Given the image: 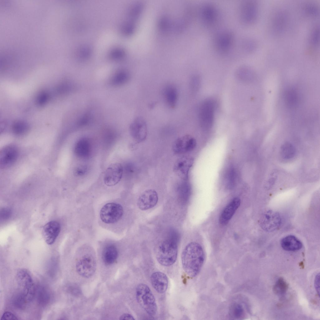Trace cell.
Segmentation results:
<instances>
[{
	"mask_svg": "<svg viewBox=\"0 0 320 320\" xmlns=\"http://www.w3.org/2000/svg\"><path fill=\"white\" fill-rule=\"evenodd\" d=\"M182 267L186 274L191 278L197 276L205 260L202 246L195 242L188 243L183 249L181 256Z\"/></svg>",
	"mask_w": 320,
	"mask_h": 320,
	"instance_id": "6da1fadb",
	"label": "cell"
},
{
	"mask_svg": "<svg viewBox=\"0 0 320 320\" xmlns=\"http://www.w3.org/2000/svg\"><path fill=\"white\" fill-rule=\"evenodd\" d=\"M178 246L176 242L166 240L158 246L155 252L156 258L162 266L169 267L176 262L178 256Z\"/></svg>",
	"mask_w": 320,
	"mask_h": 320,
	"instance_id": "7a4b0ae2",
	"label": "cell"
},
{
	"mask_svg": "<svg viewBox=\"0 0 320 320\" xmlns=\"http://www.w3.org/2000/svg\"><path fill=\"white\" fill-rule=\"evenodd\" d=\"M137 302L149 315H155L157 311V305L155 297L149 287L146 284H138L136 289Z\"/></svg>",
	"mask_w": 320,
	"mask_h": 320,
	"instance_id": "3957f363",
	"label": "cell"
},
{
	"mask_svg": "<svg viewBox=\"0 0 320 320\" xmlns=\"http://www.w3.org/2000/svg\"><path fill=\"white\" fill-rule=\"evenodd\" d=\"M16 280L20 290V294L28 303L34 298L35 289L32 278L29 272L25 269H21L17 272Z\"/></svg>",
	"mask_w": 320,
	"mask_h": 320,
	"instance_id": "277c9868",
	"label": "cell"
},
{
	"mask_svg": "<svg viewBox=\"0 0 320 320\" xmlns=\"http://www.w3.org/2000/svg\"><path fill=\"white\" fill-rule=\"evenodd\" d=\"M258 13L257 3L254 1H244L240 4L238 15L242 24L251 25L257 19Z\"/></svg>",
	"mask_w": 320,
	"mask_h": 320,
	"instance_id": "5b68a950",
	"label": "cell"
},
{
	"mask_svg": "<svg viewBox=\"0 0 320 320\" xmlns=\"http://www.w3.org/2000/svg\"><path fill=\"white\" fill-rule=\"evenodd\" d=\"M234 41V35L231 31L224 30L219 32L214 38V49L220 54H226L231 50Z\"/></svg>",
	"mask_w": 320,
	"mask_h": 320,
	"instance_id": "8992f818",
	"label": "cell"
},
{
	"mask_svg": "<svg viewBox=\"0 0 320 320\" xmlns=\"http://www.w3.org/2000/svg\"><path fill=\"white\" fill-rule=\"evenodd\" d=\"M123 212V208L121 205L113 202L108 203L101 208L100 217L102 221L106 223H113L121 219Z\"/></svg>",
	"mask_w": 320,
	"mask_h": 320,
	"instance_id": "52a82bcc",
	"label": "cell"
},
{
	"mask_svg": "<svg viewBox=\"0 0 320 320\" xmlns=\"http://www.w3.org/2000/svg\"><path fill=\"white\" fill-rule=\"evenodd\" d=\"M282 219L278 212L271 210L265 211L261 215L260 224L261 228L267 232H272L281 225Z\"/></svg>",
	"mask_w": 320,
	"mask_h": 320,
	"instance_id": "ba28073f",
	"label": "cell"
},
{
	"mask_svg": "<svg viewBox=\"0 0 320 320\" xmlns=\"http://www.w3.org/2000/svg\"><path fill=\"white\" fill-rule=\"evenodd\" d=\"M200 18L203 24L207 27H212L218 22L219 18L218 9L211 3L203 4L200 11Z\"/></svg>",
	"mask_w": 320,
	"mask_h": 320,
	"instance_id": "9c48e42d",
	"label": "cell"
},
{
	"mask_svg": "<svg viewBox=\"0 0 320 320\" xmlns=\"http://www.w3.org/2000/svg\"><path fill=\"white\" fill-rule=\"evenodd\" d=\"M96 262L91 255H85L81 257L76 264V269L78 274L85 278L91 277L95 273Z\"/></svg>",
	"mask_w": 320,
	"mask_h": 320,
	"instance_id": "30bf717a",
	"label": "cell"
},
{
	"mask_svg": "<svg viewBox=\"0 0 320 320\" xmlns=\"http://www.w3.org/2000/svg\"><path fill=\"white\" fill-rule=\"evenodd\" d=\"M123 173V168L119 163L110 165L105 172L103 180L105 184L109 187L114 186L121 180Z\"/></svg>",
	"mask_w": 320,
	"mask_h": 320,
	"instance_id": "8fae6325",
	"label": "cell"
},
{
	"mask_svg": "<svg viewBox=\"0 0 320 320\" xmlns=\"http://www.w3.org/2000/svg\"><path fill=\"white\" fill-rule=\"evenodd\" d=\"M129 131L132 137L136 141L140 142L144 140L147 134V124L145 119L141 117L136 118L130 126Z\"/></svg>",
	"mask_w": 320,
	"mask_h": 320,
	"instance_id": "7c38bea8",
	"label": "cell"
},
{
	"mask_svg": "<svg viewBox=\"0 0 320 320\" xmlns=\"http://www.w3.org/2000/svg\"><path fill=\"white\" fill-rule=\"evenodd\" d=\"M158 200L157 192L153 189H148L144 191L139 196L137 205L140 210L145 211L155 206Z\"/></svg>",
	"mask_w": 320,
	"mask_h": 320,
	"instance_id": "4fadbf2b",
	"label": "cell"
},
{
	"mask_svg": "<svg viewBox=\"0 0 320 320\" xmlns=\"http://www.w3.org/2000/svg\"><path fill=\"white\" fill-rule=\"evenodd\" d=\"M196 139L189 135H185L177 138L174 142L172 148L177 154H182L190 152L196 147Z\"/></svg>",
	"mask_w": 320,
	"mask_h": 320,
	"instance_id": "5bb4252c",
	"label": "cell"
},
{
	"mask_svg": "<svg viewBox=\"0 0 320 320\" xmlns=\"http://www.w3.org/2000/svg\"><path fill=\"white\" fill-rule=\"evenodd\" d=\"M18 155L17 148L9 145L3 148L0 153V166L2 168L9 167L16 161Z\"/></svg>",
	"mask_w": 320,
	"mask_h": 320,
	"instance_id": "9a60e30c",
	"label": "cell"
},
{
	"mask_svg": "<svg viewBox=\"0 0 320 320\" xmlns=\"http://www.w3.org/2000/svg\"><path fill=\"white\" fill-rule=\"evenodd\" d=\"M60 230V225L56 221H51L46 224L43 227L42 233L47 243L52 244L59 235Z\"/></svg>",
	"mask_w": 320,
	"mask_h": 320,
	"instance_id": "2e32d148",
	"label": "cell"
},
{
	"mask_svg": "<svg viewBox=\"0 0 320 320\" xmlns=\"http://www.w3.org/2000/svg\"><path fill=\"white\" fill-rule=\"evenodd\" d=\"M150 281L152 287L158 293L163 294L167 290L168 280L167 276L163 272L160 271L154 272L151 276Z\"/></svg>",
	"mask_w": 320,
	"mask_h": 320,
	"instance_id": "e0dca14e",
	"label": "cell"
},
{
	"mask_svg": "<svg viewBox=\"0 0 320 320\" xmlns=\"http://www.w3.org/2000/svg\"><path fill=\"white\" fill-rule=\"evenodd\" d=\"M240 203V198H235L227 205L219 217V222L221 225H225L228 223L239 207Z\"/></svg>",
	"mask_w": 320,
	"mask_h": 320,
	"instance_id": "ac0fdd59",
	"label": "cell"
},
{
	"mask_svg": "<svg viewBox=\"0 0 320 320\" xmlns=\"http://www.w3.org/2000/svg\"><path fill=\"white\" fill-rule=\"evenodd\" d=\"M88 138H83L79 139L76 143L74 151L78 157L86 158L90 156L91 152V145Z\"/></svg>",
	"mask_w": 320,
	"mask_h": 320,
	"instance_id": "d6986e66",
	"label": "cell"
},
{
	"mask_svg": "<svg viewBox=\"0 0 320 320\" xmlns=\"http://www.w3.org/2000/svg\"><path fill=\"white\" fill-rule=\"evenodd\" d=\"M162 93L166 102L168 106L171 108H174L178 98L177 88L172 85H168L164 88Z\"/></svg>",
	"mask_w": 320,
	"mask_h": 320,
	"instance_id": "ffe728a7",
	"label": "cell"
},
{
	"mask_svg": "<svg viewBox=\"0 0 320 320\" xmlns=\"http://www.w3.org/2000/svg\"><path fill=\"white\" fill-rule=\"evenodd\" d=\"M281 245L283 249L287 251H296L302 247L301 242L293 235H288L283 238L281 241Z\"/></svg>",
	"mask_w": 320,
	"mask_h": 320,
	"instance_id": "44dd1931",
	"label": "cell"
},
{
	"mask_svg": "<svg viewBox=\"0 0 320 320\" xmlns=\"http://www.w3.org/2000/svg\"><path fill=\"white\" fill-rule=\"evenodd\" d=\"M118 255V251L116 247L113 245L106 246L102 252V259L107 265L113 263L117 260Z\"/></svg>",
	"mask_w": 320,
	"mask_h": 320,
	"instance_id": "7402d4cb",
	"label": "cell"
},
{
	"mask_svg": "<svg viewBox=\"0 0 320 320\" xmlns=\"http://www.w3.org/2000/svg\"><path fill=\"white\" fill-rule=\"evenodd\" d=\"M189 160L186 157H182L178 159L175 163L174 170L181 178H186L190 165Z\"/></svg>",
	"mask_w": 320,
	"mask_h": 320,
	"instance_id": "603a6c76",
	"label": "cell"
},
{
	"mask_svg": "<svg viewBox=\"0 0 320 320\" xmlns=\"http://www.w3.org/2000/svg\"><path fill=\"white\" fill-rule=\"evenodd\" d=\"M229 315L234 319H242L244 318L245 310L242 303L235 302L230 306L229 309Z\"/></svg>",
	"mask_w": 320,
	"mask_h": 320,
	"instance_id": "cb8c5ba5",
	"label": "cell"
},
{
	"mask_svg": "<svg viewBox=\"0 0 320 320\" xmlns=\"http://www.w3.org/2000/svg\"><path fill=\"white\" fill-rule=\"evenodd\" d=\"M129 75L126 71L121 70L117 72L112 78L111 83L114 86H119L126 82L130 78Z\"/></svg>",
	"mask_w": 320,
	"mask_h": 320,
	"instance_id": "d4e9b609",
	"label": "cell"
},
{
	"mask_svg": "<svg viewBox=\"0 0 320 320\" xmlns=\"http://www.w3.org/2000/svg\"><path fill=\"white\" fill-rule=\"evenodd\" d=\"M295 153V147L290 142H285L281 147V155L284 159H289L292 158L294 156Z\"/></svg>",
	"mask_w": 320,
	"mask_h": 320,
	"instance_id": "484cf974",
	"label": "cell"
},
{
	"mask_svg": "<svg viewBox=\"0 0 320 320\" xmlns=\"http://www.w3.org/2000/svg\"><path fill=\"white\" fill-rule=\"evenodd\" d=\"M285 101L287 106L289 108L296 107L298 103V96L297 92L293 89H290L285 92Z\"/></svg>",
	"mask_w": 320,
	"mask_h": 320,
	"instance_id": "4316f807",
	"label": "cell"
},
{
	"mask_svg": "<svg viewBox=\"0 0 320 320\" xmlns=\"http://www.w3.org/2000/svg\"><path fill=\"white\" fill-rule=\"evenodd\" d=\"M50 297L49 292L46 288L42 287L39 288L37 292V298L39 303L44 304L47 303Z\"/></svg>",
	"mask_w": 320,
	"mask_h": 320,
	"instance_id": "83f0119b",
	"label": "cell"
},
{
	"mask_svg": "<svg viewBox=\"0 0 320 320\" xmlns=\"http://www.w3.org/2000/svg\"><path fill=\"white\" fill-rule=\"evenodd\" d=\"M288 288V284L282 278H280L275 283L273 290L276 294L282 295L285 293Z\"/></svg>",
	"mask_w": 320,
	"mask_h": 320,
	"instance_id": "f1b7e54d",
	"label": "cell"
},
{
	"mask_svg": "<svg viewBox=\"0 0 320 320\" xmlns=\"http://www.w3.org/2000/svg\"><path fill=\"white\" fill-rule=\"evenodd\" d=\"M28 127L24 122H18L14 123L12 126L13 132L17 135H22L26 133L28 130Z\"/></svg>",
	"mask_w": 320,
	"mask_h": 320,
	"instance_id": "f546056e",
	"label": "cell"
},
{
	"mask_svg": "<svg viewBox=\"0 0 320 320\" xmlns=\"http://www.w3.org/2000/svg\"><path fill=\"white\" fill-rule=\"evenodd\" d=\"M242 43V48L247 53L252 52L256 48V44L255 41L252 39H245L244 40Z\"/></svg>",
	"mask_w": 320,
	"mask_h": 320,
	"instance_id": "4dcf8cb0",
	"label": "cell"
},
{
	"mask_svg": "<svg viewBox=\"0 0 320 320\" xmlns=\"http://www.w3.org/2000/svg\"><path fill=\"white\" fill-rule=\"evenodd\" d=\"M285 20V17L283 14H280L277 16L276 18L275 19L274 24L276 30L279 31L282 30V27L284 24Z\"/></svg>",
	"mask_w": 320,
	"mask_h": 320,
	"instance_id": "1f68e13d",
	"label": "cell"
},
{
	"mask_svg": "<svg viewBox=\"0 0 320 320\" xmlns=\"http://www.w3.org/2000/svg\"><path fill=\"white\" fill-rule=\"evenodd\" d=\"M319 39V30L317 28H315L312 32L310 38V42L311 44L315 46L318 44Z\"/></svg>",
	"mask_w": 320,
	"mask_h": 320,
	"instance_id": "d6a6232c",
	"label": "cell"
},
{
	"mask_svg": "<svg viewBox=\"0 0 320 320\" xmlns=\"http://www.w3.org/2000/svg\"><path fill=\"white\" fill-rule=\"evenodd\" d=\"M88 168L85 165H81L77 167L75 170V174L78 176H83L87 172Z\"/></svg>",
	"mask_w": 320,
	"mask_h": 320,
	"instance_id": "836d02e7",
	"label": "cell"
},
{
	"mask_svg": "<svg viewBox=\"0 0 320 320\" xmlns=\"http://www.w3.org/2000/svg\"><path fill=\"white\" fill-rule=\"evenodd\" d=\"M1 319L2 320H18L17 317L11 312L6 311L2 314Z\"/></svg>",
	"mask_w": 320,
	"mask_h": 320,
	"instance_id": "e575fe53",
	"label": "cell"
},
{
	"mask_svg": "<svg viewBox=\"0 0 320 320\" xmlns=\"http://www.w3.org/2000/svg\"><path fill=\"white\" fill-rule=\"evenodd\" d=\"M307 12L311 15H316L318 12L317 7L314 5H308L306 8Z\"/></svg>",
	"mask_w": 320,
	"mask_h": 320,
	"instance_id": "d590c367",
	"label": "cell"
},
{
	"mask_svg": "<svg viewBox=\"0 0 320 320\" xmlns=\"http://www.w3.org/2000/svg\"><path fill=\"white\" fill-rule=\"evenodd\" d=\"M123 55V51L119 49L114 50L111 53V55L112 58L116 59H118L122 58Z\"/></svg>",
	"mask_w": 320,
	"mask_h": 320,
	"instance_id": "8d00e7d4",
	"label": "cell"
},
{
	"mask_svg": "<svg viewBox=\"0 0 320 320\" xmlns=\"http://www.w3.org/2000/svg\"><path fill=\"white\" fill-rule=\"evenodd\" d=\"M10 210L8 208H4L2 209L1 212V218L4 219L8 218L10 215Z\"/></svg>",
	"mask_w": 320,
	"mask_h": 320,
	"instance_id": "74e56055",
	"label": "cell"
},
{
	"mask_svg": "<svg viewBox=\"0 0 320 320\" xmlns=\"http://www.w3.org/2000/svg\"><path fill=\"white\" fill-rule=\"evenodd\" d=\"M319 278V273L316 276L315 278L314 282L315 287L319 296V295L320 293Z\"/></svg>",
	"mask_w": 320,
	"mask_h": 320,
	"instance_id": "f35d334b",
	"label": "cell"
},
{
	"mask_svg": "<svg viewBox=\"0 0 320 320\" xmlns=\"http://www.w3.org/2000/svg\"><path fill=\"white\" fill-rule=\"evenodd\" d=\"M275 181L276 178H272L269 179L265 184V187L267 189L269 188L273 185Z\"/></svg>",
	"mask_w": 320,
	"mask_h": 320,
	"instance_id": "ab89813d",
	"label": "cell"
},
{
	"mask_svg": "<svg viewBox=\"0 0 320 320\" xmlns=\"http://www.w3.org/2000/svg\"><path fill=\"white\" fill-rule=\"evenodd\" d=\"M121 320H134V317L131 314L125 313L122 315L120 318Z\"/></svg>",
	"mask_w": 320,
	"mask_h": 320,
	"instance_id": "60d3db41",
	"label": "cell"
}]
</instances>
